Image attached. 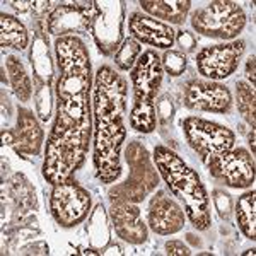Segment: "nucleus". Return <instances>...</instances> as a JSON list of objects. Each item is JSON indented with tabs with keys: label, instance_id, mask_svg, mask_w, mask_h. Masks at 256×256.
Returning a JSON list of instances; mask_svg holds the SVG:
<instances>
[{
	"label": "nucleus",
	"instance_id": "nucleus-34",
	"mask_svg": "<svg viewBox=\"0 0 256 256\" xmlns=\"http://www.w3.org/2000/svg\"><path fill=\"white\" fill-rule=\"evenodd\" d=\"M48 244L44 241H36L19 250V254H48Z\"/></svg>",
	"mask_w": 256,
	"mask_h": 256
},
{
	"label": "nucleus",
	"instance_id": "nucleus-17",
	"mask_svg": "<svg viewBox=\"0 0 256 256\" xmlns=\"http://www.w3.org/2000/svg\"><path fill=\"white\" fill-rule=\"evenodd\" d=\"M14 135L16 142L12 148L18 154L32 156V158L41 154V148L44 144V132L41 128L40 118L36 116V113H32V110L19 108Z\"/></svg>",
	"mask_w": 256,
	"mask_h": 256
},
{
	"label": "nucleus",
	"instance_id": "nucleus-32",
	"mask_svg": "<svg viewBox=\"0 0 256 256\" xmlns=\"http://www.w3.org/2000/svg\"><path fill=\"white\" fill-rule=\"evenodd\" d=\"M174 43H178V46L181 48L180 52H183L184 55H186V53H193L196 50V36H195V32H192L188 30H178Z\"/></svg>",
	"mask_w": 256,
	"mask_h": 256
},
{
	"label": "nucleus",
	"instance_id": "nucleus-23",
	"mask_svg": "<svg viewBox=\"0 0 256 256\" xmlns=\"http://www.w3.org/2000/svg\"><path fill=\"white\" fill-rule=\"evenodd\" d=\"M130 126L138 134H152L158 126V114H156V101H134L128 114Z\"/></svg>",
	"mask_w": 256,
	"mask_h": 256
},
{
	"label": "nucleus",
	"instance_id": "nucleus-24",
	"mask_svg": "<svg viewBox=\"0 0 256 256\" xmlns=\"http://www.w3.org/2000/svg\"><path fill=\"white\" fill-rule=\"evenodd\" d=\"M236 104L238 111L244 122L251 128H254V113H256V92L254 86L246 80L236 82Z\"/></svg>",
	"mask_w": 256,
	"mask_h": 256
},
{
	"label": "nucleus",
	"instance_id": "nucleus-41",
	"mask_svg": "<svg viewBox=\"0 0 256 256\" xmlns=\"http://www.w3.org/2000/svg\"><path fill=\"white\" fill-rule=\"evenodd\" d=\"M186 239H188L190 242H193V244H195V246H200V244H202V241H200V239H198V238L195 236V234H192V232L186 234Z\"/></svg>",
	"mask_w": 256,
	"mask_h": 256
},
{
	"label": "nucleus",
	"instance_id": "nucleus-38",
	"mask_svg": "<svg viewBox=\"0 0 256 256\" xmlns=\"http://www.w3.org/2000/svg\"><path fill=\"white\" fill-rule=\"evenodd\" d=\"M101 254H118V256H122L123 254V248L120 244H113V242H110V244L101 251Z\"/></svg>",
	"mask_w": 256,
	"mask_h": 256
},
{
	"label": "nucleus",
	"instance_id": "nucleus-39",
	"mask_svg": "<svg viewBox=\"0 0 256 256\" xmlns=\"http://www.w3.org/2000/svg\"><path fill=\"white\" fill-rule=\"evenodd\" d=\"M248 144L251 147V154H254V128H251L250 135H248Z\"/></svg>",
	"mask_w": 256,
	"mask_h": 256
},
{
	"label": "nucleus",
	"instance_id": "nucleus-5",
	"mask_svg": "<svg viewBox=\"0 0 256 256\" xmlns=\"http://www.w3.org/2000/svg\"><path fill=\"white\" fill-rule=\"evenodd\" d=\"M246 14L242 7L232 0L207 2L192 14V28L205 38L234 41L246 28Z\"/></svg>",
	"mask_w": 256,
	"mask_h": 256
},
{
	"label": "nucleus",
	"instance_id": "nucleus-28",
	"mask_svg": "<svg viewBox=\"0 0 256 256\" xmlns=\"http://www.w3.org/2000/svg\"><path fill=\"white\" fill-rule=\"evenodd\" d=\"M160 62H162V68L164 74L171 77H180L184 74V70L188 67V56L184 55L180 50H166L164 55L160 56Z\"/></svg>",
	"mask_w": 256,
	"mask_h": 256
},
{
	"label": "nucleus",
	"instance_id": "nucleus-11",
	"mask_svg": "<svg viewBox=\"0 0 256 256\" xmlns=\"http://www.w3.org/2000/svg\"><path fill=\"white\" fill-rule=\"evenodd\" d=\"M246 43L242 40L226 41V43L204 46L195 56L196 70L207 80H224L230 77L239 67L244 55Z\"/></svg>",
	"mask_w": 256,
	"mask_h": 256
},
{
	"label": "nucleus",
	"instance_id": "nucleus-20",
	"mask_svg": "<svg viewBox=\"0 0 256 256\" xmlns=\"http://www.w3.org/2000/svg\"><path fill=\"white\" fill-rule=\"evenodd\" d=\"M0 46L16 52H24L30 48V32L26 26L10 14H0Z\"/></svg>",
	"mask_w": 256,
	"mask_h": 256
},
{
	"label": "nucleus",
	"instance_id": "nucleus-3",
	"mask_svg": "<svg viewBox=\"0 0 256 256\" xmlns=\"http://www.w3.org/2000/svg\"><path fill=\"white\" fill-rule=\"evenodd\" d=\"M156 168L172 196L183 205V210L196 230H207L212 226L210 195L200 176L190 168L181 156L168 146H156L152 154Z\"/></svg>",
	"mask_w": 256,
	"mask_h": 256
},
{
	"label": "nucleus",
	"instance_id": "nucleus-10",
	"mask_svg": "<svg viewBox=\"0 0 256 256\" xmlns=\"http://www.w3.org/2000/svg\"><path fill=\"white\" fill-rule=\"evenodd\" d=\"M205 166H207L210 176L224 183V186L246 190L253 186L254 183V158L250 150L242 147H232L226 154L212 159Z\"/></svg>",
	"mask_w": 256,
	"mask_h": 256
},
{
	"label": "nucleus",
	"instance_id": "nucleus-2",
	"mask_svg": "<svg viewBox=\"0 0 256 256\" xmlns=\"http://www.w3.org/2000/svg\"><path fill=\"white\" fill-rule=\"evenodd\" d=\"M126 79L110 65L98 68L92 88V162L101 183H116L126 140Z\"/></svg>",
	"mask_w": 256,
	"mask_h": 256
},
{
	"label": "nucleus",
	"instance_id": "nucleus-22",
	"mask_svg": "<svg viewBox=\"0 0 256 256\" xmlns=\"http://www.w3.org/2000/svg\"><path fill=\"white\" fill-rule=\"evenodd\" d=\"M234 216H236L238 227L248 239H256V192L254 188L248 190L238 198L234 205Z\"/></svg>",
	"mask_w": 256,
	"mask_h": 256
},
{
	"label": "nucleus",
	"instance_id": "nucleus-19",
	"mask_svg": "<svg viewBox=\"0 0 256 256\" xmlns=\"http://www.w3.org/2000/svg\"><path fill=\"white\" fill-rule=\"evenodd\" d=\"M86 232L90 248L102 251L111 242V224L110 214L102 204H96L89 214V220L86 224Z\"/></svg>",
	"mask_w": 256,
	"mask_h": 256
},
{
	"label": "nucleus",
	"instance_id": "nucleus-14",
	"mask_svg": "<svg viewBox=\"0 0 256 256\" xmlns=\"http://www.w3.org/2000/svg\"><path fill=\"white\" fill-rule=\"evenodd\" d=\"M164 68L160 56L156 50H146L134 68L130 70V82L134 89V101H156L162 84Z\"/></svg>",
	"mask_w": 256,
	"mask_h": 256
},
{
	"label": "nucleus",
	"instance_id": "nucleus-36",
	"mask_svg": "<svg viewBox=\"0 0 256 256\" xmlns=\"http://www.w3.org/2000/svg\"><path fill=\"white\" fill-rule=\"evenodd\" d=\"M254 62H256L254 55H251L246 62V68H244V76H246V79L250 80L251 86H254Z\"/></svg>",
	"mask_w": 256,
	"mask_h": 256
},
{
	"label": "nucleus",
	"instance_id": "nucleus-12",
	"mask_svg": "<svg viewBox=\"0 0 256 256\" xmlns=\"http://www.w3.org/2000/svg\"><path fill=\"white\" fill-rule=\"evenodd\" d=\"M181 88L183 104L200 113L226 114L232 108V94L227 86L207 79H188Z\"/></svg>",
	"mask_w": 256,
	"mask_h": 256
},
{
	"label": "nucleus",
	"instance_id": "nucleus-27",
	"mask_svg": "<svg viewBox=\"0 0 256 256\" xmlns=\"http://www.w3.org/2000/svg\"><path fill=\"white\" fill-rule=\"evenodd\" d=\"M114 232L118 238H122L123 241L130 242V244H144L148 238V227L142 218H138V220L116 226Z\"/></svg>",
	"mask_w": 256,
	"mask_h": 256
},
{
	"label": "nucleus",
	"instance_id": "nucleus-21",
	"mask_svg": "<svg viewBox=\"0 0 256 256\" xmlns=\"http://www.w3.org/2000/svg\"><path fill=\"white\" fill-rule=\"evenodd\" d=\"M6 70L9 76L10 88L14 89L18 99L20 102H30L34 92H32V80L26 67H24L22 60L16 55H9L6 58Z\"/></svg>",
	"mask_w": 256,
	"mask_h": 256
},
{
	"label": "nucleus",
	"instance_id": "nucleus-29",
	"mask_svg": "<svg viewBox=\"0 0 256 256\" xmlns=\"http://www.w3.org/2000/svg\"><path fill=\"white\" fill-rule=\"evenodd\" d=\"M12 192H14L20 207H24L26 210H31L36 207L34 188L31 186L30 181L22 174H14V178H12Z\"/></svg>",
	"mask_w": 256,
	"mask_h": 256
},
{
	"label": "nucleus",
	"instance_id": "nucleus-15",
	"mask_svg": "<svg viewBox=\"0 0 256 256\" xmlns=\"http://www.w3.org/2000/svg\"><path fill=\"white\" fill-rule=\"evenodd\" d=\"M186 222V214L183 207L168 195L166 192H158L148 204V227L159 236H172L183 230Z\"/></svg>",
	"mask_w": 256,
	"mask_h": 256
},
{
	"label": "nucleus",
	"instance_id": "nucleus-40",
	"mask_svg": "<svg viewBox=\"0 0 256 256\" xmlns=\"http://www.w3.org/2000/svg\"><path fill=\"white\" fill-rule=\"evenodd\" d=\"M80 254H94V256H99L101 254V251H98V250H94V248H86V250H82V251H79Z\"/></svg>",
	"mask_w": 256,
	"mask_h": 256
},
{
	"label": "nucleus",
	"instance_id": "nucleus-42",
	"mask_svg": "<svg viewBox=\"0 0 256 256\" xmlns=\"http://www.w3.org/2000/svg\"><path fill=\"white\" fill-rule=\"evenodd\" d=\"M254 248H251V250H248V251H244V253H242V254H244V256H248V254H251V256H253L254 254Z\"/></svg>",
	"mask_w": 256,
	"mask_h": 256
},
{
	"label": "nucleus",
	"instance_id": "nucleus-31",
	"mask_svg": "<svg viewBox=\"0 0 256 256\" xmlns=\"http://www.w3.org/2000/svg\"><path fill=\"white\" fill-rule=\"evenodd\" d=\"M176 106L169 94H162L159 99H156V114H158V123L160 125H169L174 118Z\"/></svg>",
	"mask_w": 256,
	"mask_h": 256
},
{
	"label": "nucleus",
	"instance_id": "nucleus-35",
	"mask_svg": "<svg viewBox=\"0 0 256 256\" xmlns=\"http://www.w3.org/2000/svg\"><path fill=\"white\" fill-rule=\"evenodd\" d=\"M7 6H10L16 12H20V14H26V12L32 10V0H24V2H7Z\"/></svg>",
	"mask_w": 256,
	"mask_h": 256
},
{
	"label": "nucleus",
	"instance_id": "nucleus-30",
	"mask_svg": "<svg viewBox=\"0 0 256 256\" xmlns=\"http://www.w3.org/2000/svg\"><path fill=\"white\" fill-rule=\"evenodd\" d=\"M212 202L216 205V210L218 214V217L224 218V220H229L230 216L234 212V200L232 196L229 195L224 190H214L212 192Z\"/></svg>",
	"mask_w": 256,
	"mask_h": 256
},
{
	"label": "nucleus",
	"instance_id": "nucleus-33",
	"mask_svg": "<svg viewBox=\"0 0 256 256\" xmlns=\"http://www.w3.org/2000/svg\"><path fill=\"white\" fill-rule=\"evenodd\" d=\"M164 250H166V254L169 256H190L192 254V250L184 244L183 241H178V239H171L164 244Z\"/></svg>",
	"mask_w": 256,
	"mask_h": 256
},
{
	"label": "nucleus",
	"instance_id": "nucleus-4",
	"mask_svg": "<svg viewBox=\"0 0 256 256\" xmlns=\"http://www.w3.org/2000/svg\"><path fill=\"white\" fill-rule=\"evenodd\" d=\"M125 160L130 169V174L123 183L110 188L108 198L111 204L113 202L140 204L146 200V196L156 192V188L159 186L160 174L152 160V156L138 140L128 142L125 148Z\"/></svg>",
	"mask_w": 256,
	"mask_h": 256
},
{
	"label": "nucleus",
	"instance_id": "nucleus-26",
	"mask_svg": "<svg viewBox=\"0 0 256 256\" xmlns=\"http://www.w3.org/2000/svg\"><path fill=\"white\" fill-rule=\"evenodd\" d=\"M108 214L113 227L142 218V210H140L138 204H130V202H113Z\"/></svg>",
	"mask_w": 256,
	"mask_h": 256
},
{
	"label": "nucleus",
	"instance_id": "nucleus-9",
	"mask_svg": "<svg viewBox=\"0 0 256 256\" xmlns=\"http://www.w3.org/2000/svg\"><path fill=\"white\" fill-rule=\"evenodd\" d=\"M90 34L102 55H114L125 41V2L123 0L96 2V14L90 24Z\"/></svg>",
	"mask_w": 256,
	"mask_h": 256
},
{
	"label": "nucleus",
	"instance_id": "nucleus-37",
	"mask_svg": "<svg viewBox=\"0 0 256 256\" xmlns=\"http://www.w3.org/2000/svg\"><path fill=\"white\" fill-rule=\"evenodd\" d=\"M2 142L4 146H14L16 142L14 128H2Z\"/></svg>",
	"mask_w": 256,
	"mask_h": 256
},
{
	"label": "nucleus",
	"instance_id": "nucleus-8",
	"mask_svg": "<svg viewBox=\"0 0 256 256\" xmlns=\"http://www.w3.org/2000/svg\"><path fill=\"white\" fill-rule=\"evenodd\" d=\"M92 210V196L76 178L53 184L50 193V214L64 229H72L88 218Z\"/></svg>",
	"mask_w": 256,
	"mask_h": 256
},
{
	"label": "nucleus",
	"instance_id": "nucleus-1",
	"mask_svg": "<svg viewBox=\"0 0 256 256\" xmlns=\"http://www.w3.org/2000/svg\"><path fill=\"white\" fill-rule=\"evenodd\" d=\"M58 68L55 86V122L44 146L41 172L46 183H62L84 166L92 137V65L79 36L55 41Z\"/></svg>",
	"mask_w": 256,
	"mask_h": 256
},
{
	"label": "nucleus",
	"instance_id": "nucleus-6",
	"mask_svg": "<svg viewBox=\"0 0 256 256\" xmlns=\"http://www.w3.org/2000/svg\"><path fill=\"white\" fill-rule=\"evenodd\" d=\"M30 64L32 67V79H34V108L40 122L48 123L52 120L53 108H55V86L56 72L55 60L52 56L48 46V38L44 36L43 28H40L32 36L30 46Z\"/></svg>",
	"mask_w": 256,
	"mask_h": 256
},
{
	"label": "nucleus",
	"instance_id": "nucleus-16",
	"mask_svg": "<svg viewBox=\"0 0 256 256\" xmlns=\"http://www.w3.org/2000/svg\"><path fill=\"white\" fill-rule=\"evenodd\" d=\"M128 31L140 44H147L156 50H171L176 41V31L169 24L158 20L142 12H132L128 18Z\"/></svg>",
	"mask_w": 256,
	"mask_h": 256
},
{
	"label": "nucleus",
	"instance_id": "nucleus-25",
	"mask_svg": "<svg viewBox=\"0 0 256 256\" xmlns=\"http://www.w3.org/2000/svg\"><path fill=\"white\" fill-rule=\"evenodd\" d=\"M140 55H142V44H140L137 40L132 38V36H128L122 43V46L116 50V53L113 55V60L118 70H122V72H130Z\"/></svg>",
	"mask_w": 256,
	"mask_h": 256
},
{
	"label": "nucleus",
	"instance_id": "nucleus-18",
	"mask_svg": "<svg viewBox=\"0 0 256 256\" xmlns=\"http://www.w3.org/2000/svg\"><path fill=\"white\" fill-rule=\"evenodd\" d=\"M138 6L150 18L166 24H183L186 20L192 2L190 0H140Z\"/></svg>",
	"mask_w": 256,
	"mask_h": 256
},
{
	"label": "nucleus",
	"instance_id": "nucleus-7",
	"mask_svg": "<svg viewBox=\"0 0 256 256\" xmlns=\"http://www.w3.org/2000/svg\"><path fill=\"white\" fill-rule=\"evenodd\" d=\"M188 146L205 164L236 147V134L220 123L200 116H186L181 122Z\"/></svg>",
	"mask_w": 256,
	"mask_h": 256
},
{
	"label": "nucleus",
	"instance_id": "nucleus-13",
	"mask_svg": "<svg viewBox=\"0 0 256 256\" xmlns=\"http://www.w3.org/2000/svg\"><path fill=\"white\" fill-rule=\"evenodd\" d=\"M94 14L96 2H58L50 10L46 30L56 38L86 34L90 31Z\"/></svg>",
	"mask_w": 256,
	"mask_h": 256
}]
</instances>
